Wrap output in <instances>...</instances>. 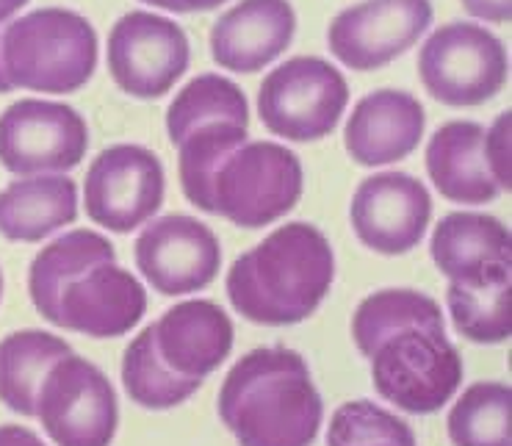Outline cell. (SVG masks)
<instances>
[{
    "label": "cell",
    "instance_id": "13",
    "mask_svg": "<svg viewBox=\"0 0 512 446\" xmlns=\"http://www.w3.org/2000/svg\"><path fill=\"white\" fill-rule=\"evenodd\" d=\"M429 23V0H363L335 17L327 42L349 70L369 73L413 48Z\"/></svg>",
    "mask_w": 512,
    "mask_h": 446
},
{
    "label": "cell",
    "instance_id": "9",
    "mask_svg": "<svg viewBox=\"0 0 512 446\" xmlns=\"http://www.w3.org/2000/svg\"><path fill=\"white\" fill-rule=\"evenodd\" d=\"M36 419L56 446H111L120 424L117 391L95 363L70 352L45 374Z\"/></svg>",
    "mask_w": 512,
    "mask_h": 446
},
{
    "label": "cell",
    "instance_id": "8",
    "mask_svg": "<svg viewBox=\"0 0 512 446\" xmlns=\"http://www.w3.org/2000/svg\"><path fill=\"white\" fill-rule=\"evenodd\" d=\"M349 103V86L333 64L297 56L263 78L258 92L261 122L291 142H316L335 131Z\"/></svg>",
    "mask_w": 512,
    "mask_h": 446
},
{
    "label": "cell",
    "instance_id": "34",
    "mask_svg": "<svg viewBox=\"0 0 512 446\" xmlns=\"http://www.w3.org/2000/svg\"><path fill=\"white\" fill-rule=\"evenodd\" d=\"M142 3H153V6H158V9L186 14V12H183V6H180V0H142Z\"/></svg>",
    "mask_w": 512,
    "mask_h": 446
},
{
    "label": "cell",
    "instance_id": "20",
    "mask_svg": "<svg viewBox=\"0 0 512 446\" xmlns=\"http://www.w3.org/2000/svg\"><path fill=\"white\" fill-rule=\"evenodd\" d=\"M432 261L449 280H468L493 266L512 264L510 228L490 214H449L435 225Z\"/></svg>",
    "mask_w": 512,
    "mask_h": 446
},
{
    "label": "cell",
    "instance_id": "33",
    "mask_svg": "<svg viewBox=\"0 0 512 446\" xmlns=\"http://www.w3.org/2000/svg\"><path fill=\"white\" fill-rule=\"evenodd\" d=\"M28 0H0V23H6L9 17H14V14L23 9Z\"/></svg>",
    "mask_w": 512,
    "mask_h": 446
},
{
    "label": "cell",
    "instance_id": "15",
    "mask_svg": "<svg viewBox=\"0 0 512 446\" xmlns=\"http://www.w3.org/2000/svg\"><path fill=\"white\" fill-rule=\"evenodd\" d=\"M349 217L360 242L374 253L405 255L427 233L432 197L407 172H380L360 183Z\"/></svg>",
    "mask_w": 512,
    "mask_h": 446
},
{
    "label": "cell",
    "instance_id": "18",
    "mask_svg": "<svg viewBox=\"0 0 512 446\" xmlns=\"http://www.w3.org/2000/svg\"><path fill=\"white\" fill-rule=\"evenodd\" d=\"M427 114L416 97L380 89L360 100L349 114L344 133L346 153L360 167H382L407 158L421 142Z\"/></svg>",
    "mask_w": 512,
    "mask_h": 446
},
{
    "label": "cell",
    "instance_id": "23",
    "mask_svg": "<svg viewBox=\"0 0 512 446\" xmlns=\"http://www.w3.org/2000/svg\"><path fill=\"white\" fill-rule=\"evenodd\" d=\"M64 338L20 330L0 341V402L20 416H36V397L50 366L70 355Z\"/></svg>",
    "mask_w": 512,
    "mask_h": 446
},
{
    "label": "cell",
    "instance_id": "2",
    "mask_svg": "<svg viewBox=\"0 0 512 446\" xmlns=\"http://www.w3.org/2000/svg\"><path fill=\"white\" fill-rule=\"evenodd\" d=\"M219 416L239 446H310L322 427L324 405L297 350L261 347L227 372Z\"/></svg>",
    "mask_w": 512,
    "mask_h": 446
},
{
    "label": "cell",
    "instance_id": "25",
    "mask_svg": "<svg viewBox=\"0 0 512 446\" xmlns=\"http://www.w3.org/2000/svg\"><path fill=\"white\" fill-rule=\"evenodd\" d=\"M211 122H236L250 125L247 97L233 81L222 75H197L183 86L167 111V131L172 145H180L191 131Z\"/></svg>",
    "mask_w": 512,
    "mask_h": 446
},
{
    "label": "cell",
    "instance_id": "14",
    "mask_svg": "<svg viewBox=\"0 0 512 446\" xmlns=\"http://www.w3.org/2000/svg\"><path fill=\"white\" fill-rule=\"evenodd\" d=\"M133 255L144 280L164 297L208 289L222 264L214 230L186 214L153 219L136 239Z\"/></svg>",
    "mask_w": 512,
    "mask_h": 446
},
{
    "label": "cell",
    "instance_id": "36",
    "mask_svg": "<svg viewBox=\"0 0 512 446\" xmlns=\"http://www.w3.org/2000/svg\"><path fill=\"white\" fill-rule=\"evenodd\" d=\"M0 297H3V272H0Z\"/></svg>",
    "mask_w": 512,
    "mask_h": 446
},
{
    "label": "cell",
    "instance_id": "21",
    "mask_svg": "<svg viewBox=\"0 0 512 446\" xmlns=\"http://www.w3.org/2000/svg\"><path fill=\"white\" fill-rule=\"evenodd\" d=\"M78 217V186L64 175H31L0 192V236L42 242Z\"/></svg>",
    "mask_w": 512,
    "mask_h": 446
},
{
    "label": "cell",
    "instance_id": "17",
    "mask_svg": "<svg viewBox=\"0 0 512 446\" xmlns=\"http://www.w3.org/2000/svg\"><path fill=\"white\" fill-rule=\"evenodd\" d=\"M297 31L288 0H241L211 28V56L233 73H258L283 56Z\"/></svg>",
    "mask_w": 512,
    "mask_h": 446
},
{
    "label": "cell",
    "instance_id": "26",
    "mask_svg": "<svg viewBox=\"0 0 512 446\" xmlns=\"http://www.w3.org/2000/svg\"><path fill=\"white\" fill-rule=\"evenodd\" d=\"M512 391L504 383H474L449 413L454 446H512Z\"/></svg>",
    "mask_w": 512,
    "mask_h": 446
},
{
    "label": "cell",
    "instance_id": "32",
    "mask_svg": "<svg viewBox=\"0 0 512 446\" xmlns=\"http://www.w3.org/2000/svg\"><path fill=\"white\" fill-rule=\"evenodd\" d=\"M222 3L227 0H180V6H183V12H211V9H219Z\"/></svg>",
    "mask_w": 512,
    "mask_h": 446
},
{
    "label": "cell",
    "instance_id": "22",
    "mask_svg": "<svg viewBox=\"0 0 512 446\" xmlns=\"http://www.w3.org/2000/svg\"><path fill=\"white\" fill-rule=\"evenodd\" d=\"M446 305L454 330L474 344H501L512 336L510 266H493L477 278L452 280Z\"/></svg>",
    "mask_w": 512,
    "mask_h": 446
},
{
    "label": "cell",
    "instance_id": "29",
    "mask_svg": "<svg viewBox=\"0 0 512 446\" xmlns=\"http://www.w3.org/2000/svg\"><path fill=\"white\" fill-rule=\"evenodd\" d=\"M510 122L512 114L504 111L499 114V120L490 125V131H485V158L501 192H510Z\"/></svg>",
    "mask_w": 512,
    "mask_h": 446
},
{
    "label": "cell",
    "instance_id": "28",
    "mask_svg": "<svg viewBox=\"0 0 512 446\" xmlns=\"http://www.w3.org/2000/svg\"><path fill=\"white\" fill-rule=\"evenodd\" d=\"M327 446H416V435L391 410L355 399L333 413Z\"/></svg>",
    "mask_w": 512,
    "mask_h": 446
},
{
    "label": "cell",
    "instance_id": "6",
    "mask_svg": "<svg viewBox=\"0 0 512 446\" xmlns=\"http://www.w3.org/2000/svg\"><path fill=\"white\" fill-rule=\"evenodd\" d=\"M302 197L297 153L277 142H244L214 178V214L239 228L272 225Z\"/></svg>",
    "mask_w": 512,
    "mask_h": 446
},
{
    "label": "cell",
    "instance_id": "16",
    "mask_svg": "<svg viewBox=\"0 0 512 446\" xmlns=\"http://www.w3.org/2000/svg\"><path fill=\"white\" fill-rule=\"evenodd\" d=\"M150 330L155 352L169 372L200 383L225 363L236 336L230 316L211 300L180 302Z\"/></svg>",
    "mask_w": 512,
    "mask_h": 446
},
{
    "label": "cell",
    "instance_id": "7",
    "mask_svg": "<svg viewBox=\"0 0 512 446\" xmlns=\"http://www.w3.org/2000/svg\"><path fill=\"white\" fill-rule=\"evenodd\" d=\"M507 50L488 28L441 25L418 53L421 84L443 106H482L507 84Z\"/></svg>",
    "mask_w": 512,
    "mask_h": 446
},
{
    "label": "cell",
    "instance_id": "35",
    "mask_svg": "<svg viewBox=\"0 0 512 446\" xmlns=\"http://www.w3.org/2000/svg\"><path fill=\"white\" fill-rule=\"evenodd\" d=\"M14 86L9 81V75H6V67H3V50H0V95H6V92H12Z\"/></svg>",
    "mask_w": 512,
    "mask_h": 446
},
{
    "label": "cell",
    "instance_id": "19",
    "mask_svg": "<svg viewBox=\"0 0 512 446\" xmlns=\"http://www.w3.org/2000/svg\"><path fill=\"white\" fill-rule=\"evenodd\" d=\"M427 172L452 203H493L501 194L485 158V128L477 122H446L427 145Z\"/></svg>",
    "mask_w": 512,
    "mask_h": 446
},
{
    "label": "cell",
    "instance_id": "11",
    "mask_svg": "<svg viewBox=\"0 0 512 446\" xmlns=\"http://www.w3.org/2000/svg\"><path fill=\"white\" fill-rule=\"evenodd\" d=\"M84 200L95 225L131 233L147 225L164 203V167L147 147H108L86 172Z\"/></svg>",
    "mask_w": 512,
    "mask_h": 446
},
{
    "label": "cell",
    "instance_id": "5",
    "mask_svg": "<svg viewBox=\"0 0 512 446\" xmlns=\"http://www.w3.org/2000/svg\"><path fill=\"white\" fill-rule=\"evenodd\" d=\"M3 67L12 86L72 95L97 67V34L92 23L70 9H36L0 34Z\"/></svg>",
    "mask_w": 512,
    "mask_h": 446
},
{
    "label": "cell",
    "instance_id": "12",
    "mask_svg": "<svg viewBox=\"0 0 512 446\" xmlns=\"http://www.w3.org/2000/svg\"><path fill=\"white\" fill-rule=\"evenodd\" d=\"M189 39L167 17L131 12L108 34V70L122 92L139 100L164 97L189 70Z\"/></svg>",
    "mask_w": 512,
    "mask_h": 446
},
{
    "label": "cell",
    "instance_id": "1",
    "mask_svg": "<svg viewBox=\"0 0 512 446\" xmlns=\"http://www.w3.org/2000/svg\"><path fill=\"white\" fill-rule=\"evenodd\" d=\"M36 311L50 325L92 338L131 333L147 311V291L117 264V250L95 230H70L36 253L28 272Z\"/></svg>",
    "mask_w": 512,
    "mask_h": 446
},
{
    "label": "cell",
    "instance_id": "3",
    "mask_svg": "<svg viewBox=\"0 0 512 446\" xmlns=\"http://www.w3.org/2000/svg\"><path fill=\"white\" fill-rule=\"evenodd\" d=\"M333 280L327 236L308 222H291L236 258L227 272V297L255 325H299L319 311Z\"/></svg>",
    "mask_w": 512,
    "mask_h": 446
},
{
    "label": "cell",
    "instance_id": "30",
    "mask_svg": "<svg viewBox=\"0 0 512 446\" xmlns=\"http://www.w3.org/2000/svg\"><path fill=\"white\" fill-rule=\"evenodd\" d=\"M463 6L488 23H510L512 17V0H463Z\"/></svg>",
    "mask_w": 512,
    "mask_h": 446
},
{
    "label": "cell",
    "instance_id": "10",
    "mask_svg": "<svg viewBox=\"0 0 512 446\" xmlns=\"http://www.w3.org/2000/svg\"><path fill=\"white\" fill-rule=\"evenodd\" d=\"M86 120L64 103L17 100L0 114V164L14 175L70 172L86 156Z\"/></svg>",
    "mask_w": 512,
    "mask_h": 446
},
{
    "label": "cell",
    "instance_id": "4",
    "mask_svg": "<svg viewBox=\"0 0 512 446\" xmlns=\"http://www.w3.org/2000/svg\"><path fill=\"white\" fill-rule=\"evenodd\" d=\"M360 352L377 394L407 413L441 410L463 383V358L446 338L443 314L385 330Z\"/></svg>",
    "mask_w": 512,
    "mask_h": 446
},
{
    "label": "cell",
    "instance_id": "31",
    "mask_svg": "<svg viewBox=\"0 0 512 446\" xmlns=\"http://www.w3.org/2000/svg\"><path fill=\"white\" fill-rule=\"evenodd\" d=\"M0 446H45L42 438L28 430V427H20V424H0Z\"/></svg>",
    "mask_w": 512,
    "mask_h": 446
},
{
    "label": "cell",
    "instance_id": "24",
    "mask_svg": "<svg viewBox=\"0 0 512 446\" xmlns=\"http://www.w3.org/2000/svg\"><path fill=\"white\" fill-rule=\"evenodd\" d=\"M247 128L236 122H211L191 131L178 145L183 194L205 214H214V178L233 150L247 142Z\"/></svg>",
    "mask_w": 512,
    "mask_h": 446
},
{
    "label": "cell",
    "instance_id": "27",
    "mask_svg": "<svg viewBox=\"0 0 512 446\" xmlns=\"http://www.w3.org/2000/svg\"><path fill=\"white\" fill-rule=\"evenodd\" d=\"M122 386L139 408L169 410L180 402H186L203 383L200 380H183L178 374L169 372L155 352L153 330L147 325L139 336L133 338L131 347L125 350Z\"/></svg>",
    "mask_w": 512,
    "mask_h": 446
}]
</instances>
